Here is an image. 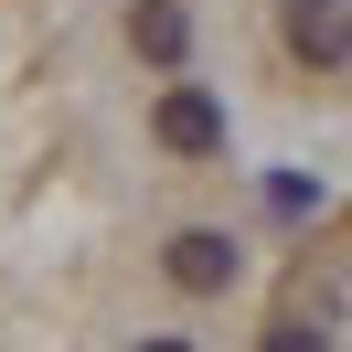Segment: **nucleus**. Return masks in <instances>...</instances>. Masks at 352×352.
<instances>
[{
	"mask_svg": "<svg viewBox=\"0 0 352 352\" xmlns=\"http://www.w3.org/2000/svg\"><path fill=\"white\" fill-rule=\"evenodd\" d=\"M150 129H160V150H182V160H214V150H224V107H214L203 86H171Z\"/></svg>",
	"mask_w": 352,
	"mask_h": 352,
	"instance_id": "1",
	"label": "nucleus"
},
{
	"mask_svg": "<svg viewBox=\"0 0 352 352\" xmlns=\"http://www.w3.org/2000/svg\"><path fill=\"white\" fill-rule=\"evenodd\" d=\"M171 288H192V299H214V288H235V245L214 235V224H192V235H171Z\"/></svg>",
	"mask_w": 352,
	"mask_h": 352,
	"instance_id": "2",
	"label": "nucleus"
},
{
	"mask_svg": "<svg viewBox=\"0 0 352 352\" xmlns=\"http://www.w3.org/2000/svg\"><path fill=\"white\" fill-rule=\"evenodd\" d=\"M288 43H299L309 75H342V0H299L288 11Z\"/></svg>",
	"mask_w": 352,
	"mask_h": 352,
	"instance_id": "3",
	"label": "nucleus"
},
{
	"mask_svg": "<svg viewBox=\"0 0 352 352\" xmlns=\"http://www.w3.org/2000/svg\"><path fill=\"white\" fill-rule=\"evenodd\" d=\"M129 43L150 54L160 75H171V65H182V43H192V22H182V0H139V11H129Z\"/></svg>",
	"mask_w": 352,
	"mask_h": 352,
	"instance_id": "4",
	"label": "nucleus"
},
{
	"mask_svg": "<svg viewBox=\"0 0 352 352\" xmlns=\"http://www.w3.org/2000/svg\"><path fill=\"white\" fill-rule=\"evenodd\" d=\"M267 352H331V331H320V320H278V331H267Z\"/></svg>",
	"mask_w": 352,
	"mask_h": 352,
	"instance_id": "5",
	"label": "nucleus"
},
{
	"mask_svg": "<svg viewBox=\"0 0 352 352\" xmlns=\"http://www.w3.org/2000/svg\"><path fill=\"white\" fill-rule=\"evenodd\" d=\"M139 352H192V342H139Z\"/></svg>",
	"mask_w": 352,
	"mask_h": 352,
	"instance_id": "6",
	"label": "nucleus"
}]
</instances>
